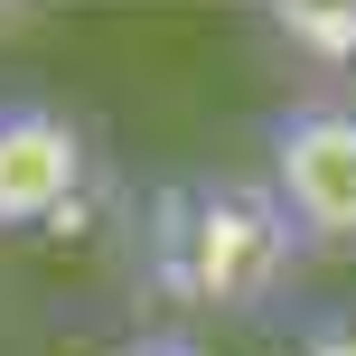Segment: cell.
<instances>
[{
  "label": "cell",
  "mask_w": 356,
  "mask_h": 356,
  "mask_svg": "<svg viewBox=\"0 0 356 356\" xmlns=\"http://www.w3.org/2000/svg\"><path fill=\"white\" fill-rule=\"evenodd\" d=\"M263 188L300 244H356V104H291L263 131Z\"/></svg>",
  "instance_id": "obj_2"
},
{
  "label": "cell",
  "mask_w": 356,
  "mask_h": 356,
  "mask_svg": "<svg viewBox=\"0 0 356 356\" xmlns=\"http://www.w3.org/2000/svg\"><path fill=\"white\" fill-rule=\"evenodd\" d=\"M94 150L66 113L47 104H0V234L10 225H47L75 188H85Z\"/></svg>",
  "instance_id": "obj_3"
},
{
  "label": "cell",
  "mask_w": 356,
  "mask_h": 356,
  "mask_svg": "<svg viewBox=\"0 0 356 356\" xmlns=\"http://www.w3.org/2000/svg\"><path fill=\"white\" fill-rule=\"evenodd\" d=\"M113 356H207L197 338H178V328H150V338H122Z\"/></svg>",
  "instance_id": "obj_4"
},
{
  "label": "cell",
  "mask_w": 356,
  "mask_h": 356,
  "mask_svg": "<svg viewBox=\"0 0 356 356\" xmlns=\"http://www.w3.org/2000/svg\"><path fill=\"white\" fill-rule=\"evenodd\" d=\"M300 234L282 225L263 178H188L150 207V282L188 309H244L282 291Z\"/></svg>",
  "instance_id": "obj_1"
},
{
  "label": "cell",
  "mask_w": 356,
  "mask_h": 356,
  "mask_svg": "<svg viewBox=\"0 0 356 356\" xmlns=\"http://www.w3.org/2000/svg\"><path fill=\"white\" fill-rule=\"evenodd\" d=\"M309 356H356V319H328L319 338H309Z\"/></svg>",
  "instance_id": "obj_5"
}]
</instances>
